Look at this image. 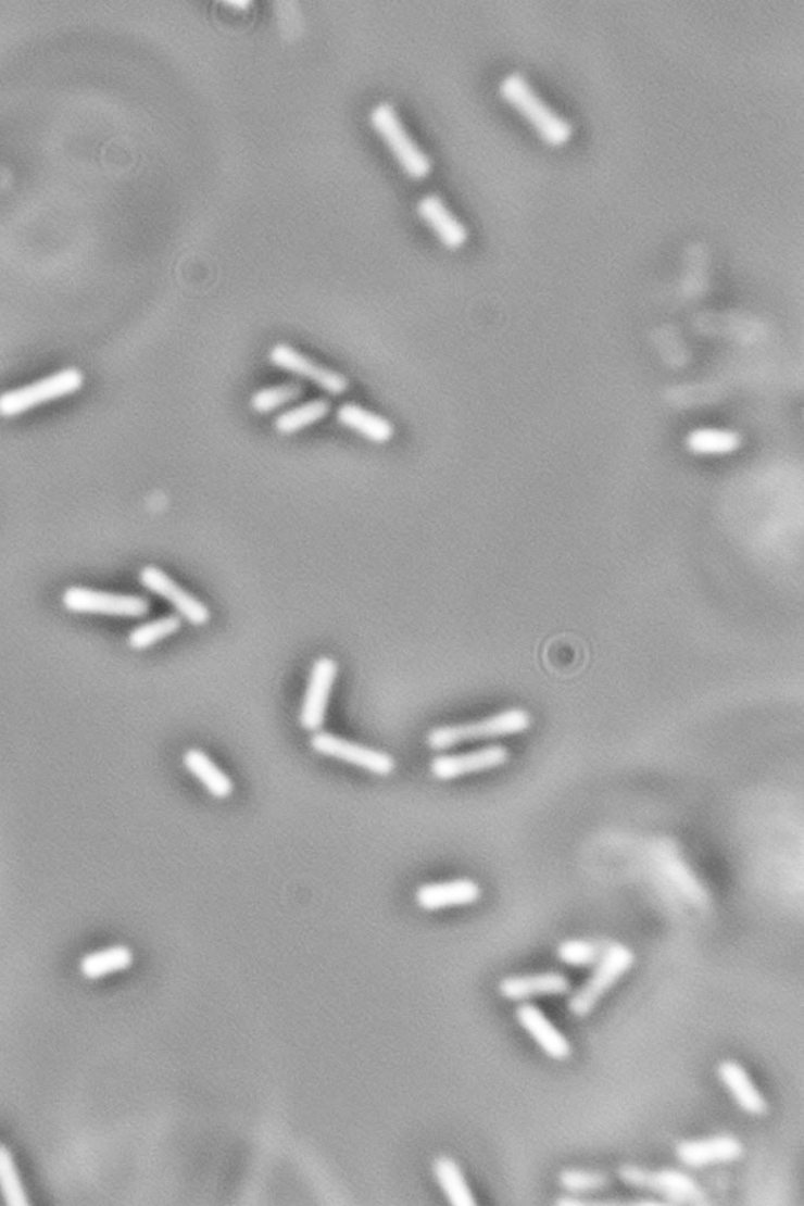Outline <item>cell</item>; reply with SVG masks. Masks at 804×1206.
<instances>
[{
    "instance_id": "cell-1",
    "label": "cell",
    "mask_w": 804,
    "mask_h": 1206,
    "mask_svg": "<svg viewBox=\"0 0 804 1206\" xmlns=\"http://www.w3.org/2000/svg\"><path fill=\"white\" fill-rule=\"evenodd\" d=\"M500 95L505 103L526 118L548 146L557 149L574 137V126L557 115L518 73H512L501 80Z\"/></svg>"
},
{
    "instance_id": "cell-2",
    "label": "cell",
    "mask_w": 804,
    "mask_h": 1206,
    "mask_svg": "<svg viewBox=\"0 0 804 1206\" xmlns=\"http://www.w3.org/2000/svg\"><path fill=\"white\" fill-rule=\"evenodd\" d=\"M372 128L388 146L397 164L414 181H423L434 171L430 158L414 142L391 103H378L368 114Z\"/></svg>"
},
{
    "instance_id": "cell-3",
    "label": "cell",
    "mask_w": 804,
    "mask_h": 1206,
    "mask_svg": "<svg viewBox=\"0 0 804 1206\" xmlns=\"http://www.w3.org/2000/svg\"><path fill=\"white\" fill-rule=\"evenodd\" d=\"M531 724L532 717L526 709L511 708L477 723L438 727L428 733L427 744L434 751H448L469 741L494 740V738L525 733Z\"/></svg>"
},
{
    "instance_id": "cell-4",
    "label": "cell",
    "mask_w": 804,
    "mask_h": 1206,
    "mask_svg": "<svg viewBox=\"0 0 804 1206\" xmlns=\"http://www.w3.org/2000/svg\"><path fill=\"white\" fill-rule=\"evenodd\" d=\"M633 963L635 954L627 945H607L596 962L591 979L568 1001V1010L575 1016L589 1015L596 1002L605 996L606 991L614 987V983L633 966Z\"/></svg>"
},
{
    "instance_id": "cell-5",
    "label": "cell",
    "mask_w": 804,
    "mask_h": 1206,
    "mask_svg": "<svg viewBox=\"0 0 804 1206\" xmlns=\"http://www.w3.org/2000/svg\"><path fill=\"white\" fill-rule=\"evenodd\" d=\"M84 375L79 368H65L54 373L48 378L40 379L34 385L26 386L0 395V416L15 417L26 413L32 407L72 395L83 388Z\"/></svg>"
},
{
    "instance_id": "cell-6",
    "label": "cell",
    "mask_w": 804,
    "mask_h": 1206,
    "mask_svg": "<svg viewBox=\"0 0 804 1206\" xmlns=\"http://www.w3.org/2000/svg\"><path fill=\"white\" fill-rule=\"evenodd\" d=\"M62 604L73 614L109 615V617L140 618L150 612V601L143 596L100 592L86 587H68L63 592Z\"/></svg>"
},
{
    "instance_id": "cell-7",
    "label": "cell",
    "mask_w": 804,
    "mask_h": 1206,
    "mask_svg": "<svg viewBox=\"0 0 804 1206\" xmlns=\"http://www.w3.org/2000/svg\"><path fill=\"white\" fill-rule=\"evenodd\" d=\"M619 1177L630 1186L658 1192L663 1197L669 1198V1204H705V1194L696 1181L679 1170L663 1169L653 1172L641 1167L625 1166L619 1170Z\"/></svg>"
},
{
    "instance_id": "cell-8",
    "label": "cell",
    "mask_w": 804,
    "mask_h": 1206,
    "mask_svg": "<svg viewBox=\"0 0 804 1206\" xmlns=\"http://www.w3.org/2000/svg\"><path fill=\"white\" fill-rule=\"evenodd\" d=\"M268 359L274 367L312 382V385L317 386L319 390L328 393V395L340 397L349 390L350 382L346 376L331 370V368L323 367V365L317 364V362L312 361V359L304 356L300 351L294 350L290 344H274L272 350H269Z\"/></svg>"
},
{
    "instance_id": "cell-9",
    "label": "cell",
    "mask_w": 804,
    "mask_h": 1206,
    "mask_svg": "<svg viewBox=\"0 0 804 1206\" xmlns=\"http://www.w3.org/2000/svg\"><path fill=\"white\" fill-rule=\"evenodd\" d=\"M311 748L325 757L342 759L377 776H389L395 768V759L386 752L343 740L329 731H315L311 738Z\"/></svg>"
},
{
    "instance_id": "cell-10",
    "label": "cell",
    "mask_w": 804,
    "mask_h": 1206,
    "mask_svg": "<svg viewBox=\"0 0 804 1206\" xmlns=\"http://www.w3.org/2000/svg\"><path fill=\"white\" fill-rule=\"evenodd\" d=\"M139 582L143 589L149 590L153 595L166 600L167 603L177 611L178 617L188 621L189 625L203 626L209 624V607H206L202 601L198 600V598L192 596L191 593L181 589L171 576H167L166 573L158 568V566H143L139 571Z\"/></svg>"
},
{
    "instance_id": "cell-11",
    "label": "cell",
    "mask_w": 804,
    "mask_h": 1206,
    "mask_svg": "<svg viewBox=\"0 0 804 1206\" xmlns=\"http://www.w3.org/2000/svg\"><path fill=\"white\" fill-rule=\"evenodd\" d=\"M337 677V663L331 657H319L312 666L309 675L307 689L303 706H301L300 724L304 730L319 731L326 719L329 698Z\"/></svg>"
},
{
    "instance_id": "cell-12",
    "label": "cell",
    "mask_w": 804,
    "mask_h": 1206,
    "mask_svg": "<svg viewBox=\"0 0 804 1206\" xmlns=\"http://www.w3.org/2000/svg\"><path fill=\"white\" fill-rule=\"evenodd\" d=\"M511 758V752L505 745L491 744L479 751L468 754L438 755L431 759V775L440 780H454L474 772L490 771L500 768Z\"/></svg>"
},
{
    "instance_id": "cell-13",
    "label": "cell",
    "mask_w": 804,
    "mask_h": 1206,
    "mask_svg": "<svg viewBox=\"0 0 804 1206\" xmlns=\"http://www.w3.org/2000/svg\"><path fill=\"white\" fill-rule=\"evenodd\" d=\"M417 216L437 235L441 244L451 251H458L468 241V230L456 219L455 214L437 194H427L416 205Z\"/></svg>"
},
{
    "instance_id": "cell-14",
    "label": "cell",
    "mask_w": 804,
    "mask_h": 1206,
    "mask_svg": "<svg viewBox=\"0 0 804 1206\" xmlns=\"http://www.w3.org/2000/svg\"><path fill=\"white\" fill-rule=\"evenodd\" d=\"M676 1155L683 1166L699 1169L711 1164L737 1161L743 1155V1147L732 1135H716L701 1141L680 1142Z\"/></svg>"
},
{
    "instance_id": "cell-15",
    "label": "cell",
    "mask_w": 804,
    "mask_h": 1206,
    "mask_svg": "<svg viewBox=\"0 0 804 1206\" xmlns=\"http://www.w3.org/2000/svg\"><path fill=\"white\" fill-rule=\"evenodd\" d=\"M519 1026L536 1040L543 1053L554 1060H565L570 1057L571 1046L568 1040L554 1028L553 1022L547 1018L545 1013L537 1005L523 1002L515 1012Z\"/></svg>"
},
{
    "instance_id": "cell-16",
    "label": "cell",
    "mask_w": 804,
    "mask_h": 1206,
    "mask_svg": "<svg viewBox=\"0 0 804 1206\" xmlns=\"http://www.w3.org/2000/svg\"><path fill=\"white\" fill-rule=\"evenodd\" d=\"M482 895V889L473 879L431 882L416 891V903L425 910H440L452 906L473 905Z\"/></svg>"
},
{
    "instance_id": "cell-17",
    "label": "cell",
    "mask_w": 804,
    "mask_h": 1206,
    "mask_svg": "<svg viewBox=\"0 0 804 1206\" xmlns=\"http://www.w3.org/2000/svg\"><path fill=\"white\" fill-rule=\"evenodd\" d=\"M571 991V983L564 973L545 972L536 976L507 977L501 980L500 993L508 1001H528L539 996H564Z\"/></svg>"
},
{
    "instance_id": "cell-18",
    "label": "cell",
    "mask_w": 804,
    "mask_h": 1206,
    "mask_svg": "<svg viewBox=\"0 0 804 1206\" xmlns=\"http://www.w3.org/2000/svg\"><path fill=\"white\" fill-rule=\"evenodd\" d=\"M336 418L342 427L357 432L375 444H386L394 438V427L388 418L364 410L356 403H343L337 407Z\"/></svg>"
},
{
    "instance_id": "cell-19",
    "label": "cell",
    "mask_w": 804,
    "mask_h": 1206,
    "mask_svg": "<svg viewBox=\"0 0 804 1206\" xmlns=\"http://www.w3.org/2000/svg\"><path fill=\"white\" fill-rule=\"evenodd\" d=\"M718 1078L721 1079L726 1089L732 1093L733 1100L751 1116H762L767 1113L768 1104L765 1102L764 1096L759 1089L751 1081L750 1075L742 1067L733 1060H726L719 1065Z\"/></svg>"
},
{
    "instance_id": "cell-20",
    "label": "cell",
    "mask_w": 804,
    "mask_h": 1206,
    "mask_svg": "<svg viewBox=\"0 0 804 1206\" xmlns=\"http://www.w3.org/2000/svg\"><path fill=\"white\" fill-rule=\"evenodd\" d=\"M183 763H185V768L196 779H199L214 797L226 800L234 793V782H231L230 777L200 749L186 751V754L183 755Z\"/></svg>"
},
{
    "instance_id": "cell-21",
    "label": "cell",
    "mask_w": 804,
    "mask_h": 1206,
    "mask_svg": "<svg viewBox=\"0 0 804 1206\" xmlns=\"http://www.w3.org/2000/svg\"><path fill=\"white\" fill-rule=\"evenodd\" d=\"M434 1173L440 1183L442 1192L448 1197L449 1204L454 1206H476L473 1191L468 1186L462 1169L449 1156H438L434 1161Z\"/></svg>"
},
{
    "instance_id": "cell-22",
    "label": "cell",
    "mask_w": 804,
    "mask_h": 1206,
    "mask_svg": "<svg viewBox=\"0 0 804 1206\" xmlns=\"http://www.w3.org/2000/svg\"><path fill=\"white\" fill-rule=\"evenodd\" d=\"M135 962L131 949L126 945H114L104 951L93 952L80 959V972L86 979L97 980L109 973L121 972L128 969Z\"/></svg>"
},
{
    "instance_id": "cell-23",
    "label": "cell",
    "mask_w": 804,
    "mask_h": 1206,
    "mask_svg": "<svg viewBox=\"0 0 804 1206\" xmlns=\"http://www.w3.org/2000/svg\"><path fill=\"white\" fill-rule=\"evenodd\" d=\"M329 413H331L329 400L315 399L312 402L300 404V406L280 413L279 416L274 418V428L280 435H294V432L303 431L311 425L317 424Z\"/></svg>"
},
{
    "instance_id": "cell-24",
    "label": "cell",
    "mask_w": 804,
    "mask_h": 1206,
    "mask_svg": "<svg viewBox=\"0 0 804 1206\" xmlns=\"http://www.w3.org/2000/svg\"><path fill=\"white\" fill-rule=\"evenodd\" d=\"M304 388L300 382H286V385L272 386L260 389L251 397V407L254 413L272 414L279 407L297 402L303 397Z\"/></svg>"
},
{
    "instance_id": "cell-25",
    "label": "cell",
    "mask_w": 804,
    "mask_h": 1206,
    "mask_svg": "<svg viewBox=\"0 0 804 1206\" xmlns=\"http://www.w3.org/2000/svg\"><path fill=\"white\" fill-rule=\"evenodd\" d=\"M0 1191H2L5 1204L9 1206L30 1205L20 1172H17L15 1156L3 1144H0Z\"/></svg>"
},
{
    "instance_id": "cell-26",
    "label": "cell",
    "mask_w": 804,
    "mask_h": 1206,
    "mask_svg": "<svg viewBox=\"0 0 804 1206\" xmlns=\"http://www.w3.org/2000/svg\"><path fill=\"white\" fill-rule=\"evenodd\" d=\"M181 618L178 615H166V617L156 618V620L149 621L136 626L128 636V645L133 650H146L154 645L168 636L175 635L181 628Z\"/></svg>"
},
{
    "instance_id": "cell-27",
    "label": "cell",
    "mask_w": 804,
    "mask_h": 1206,
    "mask_svg": "<svg viewBox=\"0 0 804 1206\" xmlns=\"http://www.w3.org/2000/svg\"><path fill=\"white\" fill-rule=\"evenodd\" d=\"M739 445L733 432L718 430H698L688 438V448L698 453H728Z\"/></svg>"
},
{
    "instance_id": "cell-28",
    "label": "cell",
    "mask_w": 804,
    "mask_h": 1206,
    "mask_svg": "<svg viewBox=\"0 0 804 1206\" xmlns=\"http://www.w3.org/2000/svg\"><path fill=\"white\" fill-rule=\"evenodd\" d=\"M557 956L564 965L585 968V966L596 965L600 956H602V951L593 942L574 939V941L562 942L557 947Z\"/></svg>"
},
{
    "instance_id": "cell-29",
    "label": "cell",
    "mask_w": 804,
    "mask_h": 1206,
    "mask_svg": "<svg viewBox=\"0 0 804 1206\" xmlns=\"http://www.w3.org/2000/svg\"><path fill=\"white\" fill-rule=\"evenodd\" d=\"M560 1183L564 1190L570 1192H592L603 1190L610 1184V1177L600 1172H585V1170H564L560 1176Z\"/></svg>"
},
{
    "instance_id": "cell-30",
    "label": "cell",
    "mask_w": 804,
    "mask_h": 1206,
    "mask_svg": "<svg viewBox=\"0 0 804 1206\" xmlns=\"http://www.w3.org/2000/svg\"><path fill=\"white\" fill-rule=\"evenodd\" d=\"M224 5H227V7H230V9L240 10V12H243V10L251 9L252 2H251V0H234V2H224Z\"/></svg>"
},
{
    "instance_id": "cell-31",
    "label": "cell",
    "mask_w": 804,
    "mask_h": 1206,
    "mask_svg": "<svg viewBox=\"0 0 804 1206\" xmlns=\"http://www.w3.org/2000/svg\"><path fill=\"white\" fill-rule=\"evenodd\" d=\"M556 1204L557 1205H586L585 1202L571 1201V1198H564V1201H557Z\"/></svg>"
}]
</instances>
